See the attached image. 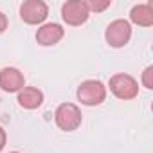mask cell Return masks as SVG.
<instances>
[{
  "instance_id": "cell-5",
  "label": "cell",
  "mask_w": 153,
  "mask_h": 153,
  "mask_svg": "<svg viewBox=\"0 0 153 153\" xmlns=\"http://www.w3.org/2000/svg\"><path fill=\"white\" fill-rule=\"evenodd\" d=\"M88 7L83 0H68L61 7V16L68 25H81L88 20Z\"/></svg>"
},
{
  "instance_id": "cell-7",
  "label": "cell",
  "mask_w": 153,
  "mask_h": 153,
  "mask_svg": "<svg viewBox=\"0 0 153 153\" xmlns=\"http://www.w3.org/2000/svg\"><path fill=\"white\" fill-rule=\"evenodd\" d=\"M25 85L24 74L15 67H6L0 70V88L4 92H20Z\"/></svg>"
},
{
  "instance_id": "cell-11",
  "label": "cell",
  "mask_w": 153,
  "mask_h": 153,
  "mask_svg": "<svg viewBox=\"0 0 153 153\" xmlns=\"http://www.w3.org/2000/svg\"><path fill=\"white\" fill-rule=\"evenodd\" d=\"M110 0H103V2H99V0H88L87 2V7H88V11L90 13H101V11H105L106 7H110Z\"/></svg>"
},
{
  "instance_id": "cell-12",
  "label": "cell",
  "mask_w": 153,
  "mask_h": 153,
  "mask_svg": "<svg viewBox=\"0 0 153 153\" xmlns=\"http://www.w3.org/2000/svg\"><path fill=\"white\" fill-rule=\"evenodd\" d=\"M142 85L151 90L153 88V67H148L144 72H142Z\"/></svg>"
},
{
  "instance_id": "cell-8",
  "label": "cell",
  "mask_w": 153,
  "mask_h": 153,
  "mask_svg": "<svg viewBox=\"0 0 153 153\" xmlns=\"http://www.w3.org/2000/svg\"><path fill=\"white\" fill-rule=\"evenodd\" d=\"M65 31L59 24H45L38 29L36 33V40L40 45L43 47H49V45H56L61 38H63Z\"/></svg>"
},
{
  "instance_id": "cell-10",
  "label": "cell",
  "mask_w": 153,
  "mask_h": 153,
  "mask_svg": "<svg viewBox=\"0 0 153 153\" xmlns=\"http://www.w3.org/2000/svg\"><path fill=\"white\" fill-rule=\"evenodd\" d=\"M130 18L133 24L142 25V27H149L153 24V7L151 4H139L131 9Z\"/></svg>"
},
{
  "instance_id": "cell-13",
  "label": "cell",
  "mask_w": 153,
  "mask_h": 153,
  "mask_svg": "<svg viewBox=\"0 0 153 153\" xmlns=\"http://www.w3.org/2000/svg\"><path fill=\"white\" fill-rule=\"evenodd\" d=\"M6 29H7V16L0 11V34H2Z\"/></svg>"
},
{
  "instance_id": "cell-6",
  "label": "cell",
  "mask_w": 153,
  "mask_h": 153,
  "mask_svg": "<svg viewBox=\"0 0 153 153\" xmlns=\"http://www.w3.org/2000/svg\"><path fill=\"white\" fill-rule=\"evenodd\" d=\"M47 15H49V7L42 0H27L20 7V18L25 24H31V25L42 24L47 18Z\"/></svg>"
},
{
  "instance_id": "cell-9",
  "label": "cell",
  "mask_w": 153,
  "mask_h": 153,
  "mask_svg": "<svg viewBox=\"0 0 153 153\" xmlns=\"http://www.w3.org/2000/svg\"><path fill=\"white\" fill-rule=\"evenodd\" d=\"M18 103L27 110H34L43 103V94L34 87H24L18 92Z\"/></svg>"
},
{
  "instance_id": "cell-4",
  "label": "cell",
  "mask_w": 153,
  "mask_h": 153,
  "mask_svg": "<svg viewBox=\"0 0 153 153\" xmlns=\"http://www.w3.org/2000/svg\"><path fill=\"white\" fill-rule=\"evenodd\" d=\"M105 38H106L110 47H115V49L124 47L130 42V38H131V25H130V22H126V20H114L106 27Z\"/></svg>"
},
{
  "instance_id": "cell-15",
  "label": "cell",
  "mask_w": 153,
  "mask_h": 153,
  "mask_svg": "<svg viewBox=\"0 0 153 153\" xmlns=\"http://www.w3.org/2000/svg\"><path fill=\"white\" fill-rule=\"evenodd\" d=\"M11 153H18V151H11Z\"/></svg>"
},
{
  "instance_id": "cell-2",
  "label": "cell",
  "mask_w": 153,
  "mask_h": 153,
  "mask_svg": "<svg viewBox=\"0 0 153 153\" xmlns=\"http://www.w3.org/2000/svg\"><path fill=\"white\" fill-rule=\"evenodd\" d=\"M78 99L87 105V106H96L101 105L106 99V87L97 81V79H88L83 81L78 88Z\"/></svg>"
},
{
  "instance_id": "cell-1",
  "label": "cell",
  "mask_w": 153,
  "mask_h": 153,
  "mask_svg": "<svg viewBox=\"0 0 153 153\" xmlns=\"http://www.w3.org/2000/svg\"><path fill=\"white\" fill-rule=\"evenodd\" d=\"M54 119H56V124L65 130V131H74L78 130L83 117H81V110L72 105V103H63L56 108V114H54Z\"/></svg>"
},
{
  "instance_id": "cell-3",
  "label": "cell",
  "mask_w": 153,
  "mask_h": 153,
  "mask_svg": "<svg viewBox=\"0 0 153 153\" xmlns=\"http://www.w3.org/2000/svg\"><path fill=\"white\" fill-rule=\"evenodd\" d=\"M110 90L119 99H133L139 94V85L130 74H115L110 78Z\"/></svg>"
},
{
  "instance_id": "cell-14",
  "label": "cell",
  "mask_w": 153,
  "mask_h": 153,
  "mask_svg": "<svg viewBox=\"0 0 153 153\" xmlns=\"http://www.w3.org/2000/svg\"><path fill=\"white\" fill-rule=\"evenodd\" d=\"M4 146H6V131H4L2 126H0V151L4 149Z\"/></svg>"
}]
</instances>
